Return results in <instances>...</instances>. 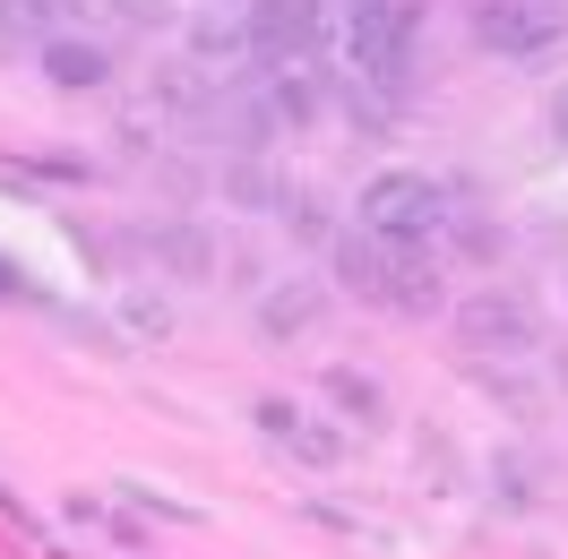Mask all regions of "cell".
<instances>
[{
    "label": "cell",
    "mask_w": 568,
    "mask_h": 559,
    "mask_svg": "<svg viewBox=\"0 0 568 559\" xmlns=\"http://www.w3.org/2000/svg\"><path fill=\"white\" fill-rule=\"evenodd\" d=\"M327 258H336V276L354 284V302H379L396 318H430L439 311V258L414 242H388V233H371V224H345V233H327Z\"/></svg>",
    "instance_id": "6da1fadb"
},
{
    "label": "cell",
    "mask_w": 568,
    "mask_h": 559,
    "mask_svg": "<svg viewBox=\"0 0 568 559\" xmlns=\"http://www.w3.org/2000/svg\"><path fill=\"white\" fill-rule=\"evenodd\" d=\"M448 215H457L448 181L414 173V164H388V173H371V181H362V199H354V224L388 233V242H414V250L439 242V233H448Z\"/></svg>",
    "instance_id": "7a4b0ae2"
},
{
    "label": "cell",
    "mask_w": 568,
    "mask_h": 559,
    "mask_svg": "<svg viewBox=\"0 0 568 559\" xmlns=\"http://www.w3.org/2000/svg\"><path fill=\"white\" fill-rule=\"evenodd\" d=\"M457 345L483 353V362H526V353L542 345V327H534V311L508 293V284H491V293L457 302Z\"/></svg>",
    "instance_id": "3957f363"
},
{
    "label": "cell",
    "mask_w": 568,
    "mask_h": 559,
    "mask_svg": "<svg viewBox=\"0 0 568 559\" xmlns=\"http://www.w3.org/2000/svg\"><path fill=\"white\" fill-rule=\"evenodd\" d=\"M568 27L560 0H483L474 9V35L491 43V52H508V61H534V52H551Z\"/></svg>",
    "instance_id": "277c9868"
},
{
    "label": "cell",
    "mask_w": 568,
    "mask_h": 559,
    "mask_svg": "<svg viewBox=\"0 0 568 559\" xmlns=\"http://www.w3.org/2000/svg\"><path fill=\"white\" fill-rule=\"evenodd\" d=\"M242 35L258 70H302L320 27H311V0H242Z\"/></svg>",
    "instance_id": "5b68a950"
},
{
    "label": "cell",
    "mask_w": 568,
    "mask_h": 559,
    "mask_svg": "<svg viewBox=\"0 0 568 559\" xmlns=\"http://www.w3.org/2000/svg\"><path fill=\"white\" fill-rule=\"evenodd\" d=\"M258 421H267V439H276V448H293L302 465H336V456H345V430H327V421L302 414V405H276V396H267V405H258Z\"/></svg>",
    "instance_id": "8992f818"
},
{
    "label": "cell",
    "mask_w": 568,
    "mask_h": 559,
    "mask_svg": "<svg viewBox=\"0 0 568 559\" xmlns=\"http://www.w3.org/2000/svg\"><path fill=\"white\" fill-rule=\"evenodd\" d=\"M43 78L61 95H95V87H112V52L95 35H52L43 43Z\"/></svg>",
    "instance_id": "52a82bcc"
},
{
    "label": "cell",
    "mask_w": 568,
    "mask_h": 559,
    "mask_svg": "<svg viewBox=\"0 0 568 559\" xmlns=\"http://www.w3.org/2000/svg\"><path fill=\"white\" fill-rule=\"evenodd\" d=\"M78 0H0V43L9 52H43L52 35H70Z\"/></svg>",
    "instance_id": "ba28073f"
},
{
    "label": "cell",
    "mask_w": 568,
    "mask_h": 559,
    "mask_svg": "<svg viewBox=\"0 0 568 559\" xmlns=\"http://www.w3.org/2000/svg\"><path fill=\"white\" fill-rule=\"evenodd\" d=\"M190 52H199V61H233V52H250V35H242V9H224V18H199V27H190Z\"/></svg>",
    "instance_id": "9c48e42d"
},
{
    "label": "cell",
    "mask_w": 568,
    "mask_h": 559,
    "mask_svg": "<svg viewBox=\"0 0 568 559\" xmlns=\"http://www.w3.org/2000/svg\"><path fill=\"white\" fill-rule=\"evenodd\" d=\"M327 396L362 421H388V396H379V379H362V370H327Z\"/></svg>",
    "instance_id": "30bf717a"
},
{
    "label": "cell",
    "mask_w": 568,
    "mask_h": 559,
    "mask_svg": "<svg viewBox=\"0 0 568 559\" xmlns=\"http://www.w3.org/2000/svg\"><path fill=\"white\" fill-rule=\"evenodd\" d=\"M267 327H276V336H293V327H311V318H320V293H276V302H267Z\"/></svg>",
    "instance_id": "8fae6325"
},
{
    "label": "cell",
    "mask_w": 568,
    "mask_h": 559,
    "mask_svg": "<svg viewBox=\"0 0 568 559\" xmlns=\"http://www.w3.org/2000/svg\"><path fill=\"white\" fill-rule=\"evenodd\" d=\"M18 293H27V267H18V258H0V302H18Z\"/></svg>",
    "instance_id": "7c38bea8"
},
{
    "label": "cell",
    "mask_w": 568,
    "mask_h": 559,
    "mask_svg": "<svg viewBox=\"0 0 568 559\" xmlns=\"http://www.w3.org/2000/svg\"><path fill=\"white\" fill-rule=\"evenodd\" d=\"M551 130H560V139H568V95H560V104H551Z\"/></svg>",
    "instance_id": "4fadbf2b"
},
{
    "label": "cell",
    "mask_w": 568,
    "mask_h": 559,
    "mask_svg": "<svg viewBox=\"0 0 568 559\" xmlns=\"http://www.w3.org/2000/svg\"><path fill=\"white\" fill-rule=\"evenodd\" d=\"M215 9H242V0H215Z\"/></svg>",
    "instance_id": "5bb4252c"
}]
</instances>
